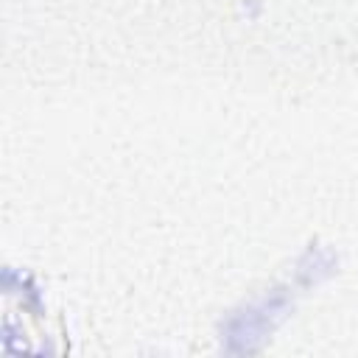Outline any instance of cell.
I'll return each instance as SVG.
<instances>
[{
  "mask_svg": "<svg viewBox=\"0 0 358 358\" xmlns=\"http://www.w3.org/2000/svg\"><path fill=\"white\" fill-rule=\"evenodd\" d=\"M291 308H294V299L285 288H271L249 299L246 305L235 308L229 316H224L218 327L224 352H232V355L257 352L268 341V336L282 324Z\"/></svg>",
  "mask_w": 358,
  "mask_h": 358,
  "instance_id": "6da1fadb",
  "label": "cell"
},
{
  "mask_svg": "<svg viewBox=\"0 0 358 358\" xmlns=\"http://www.w3.org/2000/svg\"><path fill=\"white\" fill-rule=\"evenodd\" d=\"M336 266H338V257L333 249L327 246H308L305 255L296 260V282L299 285H316L327 277L336 274Z\"/></svg>",
  "mask_w": 358,
  "mask_h": 358,
  "instance_id": "7a4b0ae2",
  "label": "cell"
},
{
  "mask_svg": "<svg viewBox=\"0 0 358 358\" xmlns=\"http://www.w3.org/2000/svg\"><path fill=\"white\" fill-rule=\"evenodd\" d=\"M11 282H14V274H11V268H6V274H3V285H6V291H11ZM20 285H25L31 294H36V288L28 285V277H20Z\"/></svg>",
  "mask_w": 358,
  "mask_h": 358,
  "instance_id": "3957f363",
  "label": "cell"
}]
</instances>
